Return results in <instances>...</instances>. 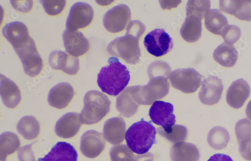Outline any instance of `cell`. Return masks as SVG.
Masks as SVG:
<instances>
[{
	"label": "cell",
	"instance_id": "6da1fadb",
	"mask_svg": "<svg viewBox=\"0 0 251 161\" xmlns=\"http://www.w3.org/2000/svg\"><path fill=\"white\" fill-rule=\"evenodd\" d=\"M108 64L101 69L98 75L97 83L102 92L116 96L128 85L130 74L127 67L116 57H110Z\"/></svg>",
	"mask_w": 251,
	"mask_h": 161
},
{
	"label": "cell",
	"instance_id": "7a4b0ae2",
	"mask_svg": "<svg viewBox=\"0 0 251 161\" xmlns=\"http://www.w3.org/2000/svg\"><path fill=\"white\" fill-rule=\"evenodd\" d=\"M157 131L151 122L144 118L133 124L126 134L128 147L138 155L148 153L156 142Z\"/></svg>",
	"mask_w": 251,
	"mask_h": 161
},
{
	"label": "cell",
	"instance_id": "3957f363",
	"mask_svg": "<svg viewBox=\"0 0 251 161\" xmlns=\"http://www.w3.org/2000/svg\"><path fill=\"white\" fill-rule=\"evenodd\" d=\"M84 107L81 112L83 124H96L110 112L111 103L108 97L103 93L92 90L86 93L83 99Z\"/></svg>",
	"mask_w": 251,
	"mask_h": 161
},
{
	"label": "cell",
	"instance_id": "277c9868",
	"mask_svg": "<svg viewBox=\"0 0 251 161\" xmlns=\"http://www.w3.org/2000/svg\"><path fill=\"white\" fill-rule=\"evenodd\" d=\"M150 78L148 85L129 87L131 95L139 106H150L169 93L170 84L168 78L153 77Z\"/></svg>",
	"mask_w": 251,
	"mask_h": 161
},
{
	"label": "cell",
	"instance_id": "5b68a950",
	"mask_svg": "<svg viewBox=\"0 0 251 161\" xmlns=\"http://www.w3.org/2000/svg\"><path fill=\"white\" fill-rule=\"evenodd\" d=\"M140 38L127 31L125 36L116 38L109 44L107 51L111 55L121 57L128 64L136 65L141 56L139 45Z\"/></svg>",
	"mask_w": 251,
	"mask_h": 161
},
{
	"label": "cell",
	"instance_id": "8992f818",
	"mask_svg": "<svg viewBox=\"0 0 251 161\" xmlns=\"http://www.w3.org/2000/svg\"><path fill=\"white\" fill-rule=\"evenodd\" d=\"M203 77L192 68L177 69L173 71L170 79L173 87L184 93L196 92L202 83Z\"/></svg>",
	"mask_w": 251,
	"mask_h": 161
},
{
	"label": "cell",
	"instance_id": "52a82bcc",
	"mask_svg": "<svg viewBox=\"0 0 251 161\" xmlns=\"http://www.w3.org/2000/svg\"><path fill=\"white\" fill-rule=\"evenodd\" d=\"M144 44L148 52L156 57L162 56L172 50L173 40L163 29H155L144 38Z\"/></svg>",
	"mask_w": 251,
	"mask_h": 161
},
{
	"label": "cell",
	"instance_id": "ba28073f",
	"mask_svg": "<svg viewBox=\"0 0 251 161\" xmlns=\"http://www.w3.org/2000/svg\"><path fill=\"white\" fill-rule=\"evenodd\" d=\"M131 20L130 8L120 4L109 10L104 14L103 24L104 28L112 33H117L125 30Z\"/></svg>",
	"mask_w": 251,
	"mask_h": 161
},
{
	"label": "cell",
	"instance_id": "9c48e42d",
	"mask_svg": "<svg viewBox=\"0 0 251 161\" xmlns=\"http://www.w3.org/2000/svg\"><path fill=\"white\" fill-rule=\"evenodd\" d=\"M94 16V10L89 4L83 2L75 3L71 7L67 20V30L74 32L89 27Z\"/></svg>",
	"mask_w": 251,
	"mask_h": 161
},
{
	"label": "cell",
	"instance_id": "30bf717a",
	"mask_svg": "<svg viewBox=\"0 0 251 161\" xmlns=\"http://www.w3.org/2000/svg\"><path fill=\"white\" fill-rule=\"evenodd\" d=\"M15 52L22 60L26 74L34 77L38 76L43 70V59L37 51L33 39L27 45Z\"/></svg>",
	"mask_w": 251,
	"mask_h": 161
},
{
	"label": "cell",
	"instance_id": "8fae6325",
	"mask_svg": "<svg viewBox=\"0 0 251 161\" xmlns=\"http://www.w3.org/2000/svg\"><path fill=\"white\" fill-rule=\"evenodd\" d=\"M223 90L222 80L218 77L210 76L203 80L199 97L202 104L213 106L220 102Z\"/></svg>",
	"mask_w": 251,
	"mask_h": 161
},
{
	"label": "cell",
	"instance_id": "7c38bea8",
	"mask_svg": "<svg viewBox=\"0 0 251 161\" xmlns=\"http://www.w3.org/2000/svg\"><path fill=\"white\" fill-rule=\"evenodd\" d=\"M106 140L102 134L90 130L83 134L80 139V151L85 157L94 159L100 156L106 147Z\"/></svg>",
	"mask_w": 251,
	"mask_h": 161
},
{
	"label": "cell",
	"instance_id": "4fadbf2b",
	"mask_svg": "<svg viewBox=\"0 0 251 161\" xmlns=\"http://www.w3.org/2000/svg\"><path fill=\"white\" fill-rule=\"evenodd\" d=\"M2 32L15 51L24 47L32 39L27 27L21 22H14L6 24Z\"/></svg>",
	"mask_w": 251,
	"mask_h": 161
},
{
	"label": "cell",
	"instance_id": "5bb4252c",
	"mask_svg": "<svg viewBox=\"0 0 251 161\" xmlns=\"http://www.w3.org/2000/svg\"><path fill=\"white\" fill-rule=\"evenodd\" d=\"M174 111L172 104L163 101H156L150 108L149 115L153 123L166 129L174 126L176 123Z\"/></svg>",
	"mask_w": 251,
	"mask_h": 161
},
{
	"label": "cell",
	"instance_id": "9a60e30c",
	"mask_svg": "<svg viewBox=\"0 0 251 161\" xmlns=\"http://www.w3.org/2000/svg\"><path fill=\"white\" fill-rule=\"evenodd\" d=\"M49 62L52 69L61 70L70 75L77 74L79 70V59L60 51H54L51 53Z\"/></svg>",
	"mask_w": 251,
	"mask_h": 161
},
{
	"label": "cell",
	"instance_id": "2e32d148",
	"mask_svg": "<svg viewBox=\"0 0 251 161\" xmlns=\"http://www.w3.org/2000/svg\"><path fill=\"white\" fill-rule=\"evenodd\" d=\"M64 46L70 55L78 57L87 54L90 50L89 40L81 32L65 30L62 34Z\"/></svg>",
	"mask_w": 251,
	"mask_h": 161
},
{
	"label": "cell",
	"instance_id": "e0dca14e",
	"mask_svg": "<svg viewBox=\"0 0 251 161\" xmlns=\"http://www.w3.org/2000/svg\"><path fill=\"white\" fill-rule=\"evenodd\" d=\"M83 124L80 114L69 112L62 116L56 123L55 131L63 138H70L77 134Z\"/></svg>",
	"mask_w": 251,
	"mask_h": 161
},
{
	"label": "cell",
	"instance_id": "ac0fdd59",
	"mask_svg": "<svg viewBox=\"0 0 251 161\" xmlns=\"http://www.w3.org/2000/svg\"><path fill=\"white\" fill-rule=\"evenodd\" d=\"M74 95L75 91L71 84L66 82L60 83L50 90L48 102L53 107L64 109L72 102Z\"/></svg>",
	"mask_w": 251,
	"mask_h": 161
},
{
	"label": "cell",
	"instance_id": "d6986e66",
	"mask_svg": "<svg viewBox=\"0 0 251 161\" xmlns=\"http://www.w3.org/2000/svg\"><path fill=\"white\" fill-rule=\"evenodd\" d=\"M250 93L251 88L247 82L243 79H238L232 83L227 91V104L233 108L239 109L244 106Z\"/></svg>",
	"mask_w": 251,
	"mask_h": 161
},
{
	"label": "cell",
	"instance_id": "ffe728a7",
	"mask_svg": "<svg viewBox=\"0 0 251 161\" xmlns=\"http://www.w3.org/2000/svg\"><path fill=\"white\" fill-rule=\"evenodd\" d=\"M220 9L242 21H251V0H221Z\"/></svg>",
	"mask_w": 251,
	"mask_h": 161
},
{
	"label": "cell",
	"instance_id": "44dd1931",
	"mask_svg": "<svg viewBox=\"0 0 251 161\" xmlns=\"http://www.w3.org/2000/svg\"><path fill=\"white\" fill-rule=\"evenodd\" d=\"M235 133L241 155L245 160L251 161V122L247 118L238 121Z\"/></svg>",
	"mask_w": 251,
	"mask_h": 161
},
{
	"label": "cell",
	"instance_id": "7402d4cb",
	"mask_svg": "<svg viewBox=\"0 0 251 161\" xmlns=\"http://www.w3.org/2000/svg\"><path fill=\"white\" fill-rule=\"evenodd\" d=\"M0 94L5 106L11 109L16 108L22 99L19 87L3 75L0 77Z\"/></svg>",
	"mask_w": 251,
	"mask_h": 161
},
{
	"label": "cell",
	"instance_id": "603a6c76",
	"mask_svg": "<svg viewBox=\"0 0 251 161\" xmlns=\"http://www.w3.org/2000/svg\"><path fill=\"white\" fill-rule=\"evenodd\" d=\"M126 132V125L121 117H113L106 121L103 127L104 138L110 144L116 145L123 142Z\"/></svg>",
	"mask_w": 251,
	"mask_h": 161
},
{
	"label": "cell",
	"instance_id": "cb8c5ba5",
	"mask_svg": "<svg viewBox=\"0 0 251 161\" xmlns=\"http://www.w3.org/2000/svg\"><path fill=\"white\" fill-rule=\"evenodd\" d=\"M78 154L71 144L65 142L57 143L50 151L38 161H77Z\"/></svg>",
	"mask_w": 251,
	"mask_h": 161
},
{
	"label": "cell",
	"instance_id": "d4e9b609",
	"mask_svg": "<svg viewBox=\"0 0 251 161\" xmlns=\"http://www.w3.org/2000/svg\"><path fill=\"white\" fill-rule=\"evenodd\" d=\"M170 157L172 161H199L200 154L195 145L181 142L172 147Z\"/></svg>",
	"mask_w": 251,
	"mask_h": 161
},
{
	"label": "cell",
	"instance_id": "484cf974",
	"mask_svg": "<svg viewBox=\"0 0 251 161\" xmlns=\"http://www.w3.org/2000/svg\"><path fill=\"white\" fill-rule=\"evenodd\" d=\"M204 18L206 29L216 35L222 36L229 26L226 17L217 9H210Z\"/></svg>",
	"mask_w": 251,
	"mask_h": 161
},
{
	"label": "cell",
	"instance_id": "4316f807",
	"mask_svg": "<svg viewBox=\"0 0 251 161\" xmlns=\"http://www.w3.org/2000/svg\"><path fill=\"white\" fill-rule=\"evenodd\" d=\"M201 20L195 16L186 17L180 29V34L185 41L197 42L201 37Z\"/></svg>",
	"mask_w": 251,
	"mask_h": 161
},
{
	"label": "cell",
	"instance_id": "83f0119b",
	"mask_svg": "<svg viewBox=\"0 0 251 161\" xmlns=\"http://www.w3.org/2000/svg\"><path fill=\"white\" fill-rule=\"evenodd\" d=\"M213 57L215 61L221 66L231 68L236 64L238 52L233 46L223 43L215 50Z\"/></svg>",
	"mask_w": 251,
	"mask_h": 161
},
{
	"label": "cell",
	"instance_id": "f1b7e54d",
	"mask_svg": "<svg viewBox=\"0 0 251 161\" xmlns=\"http://www.w3.org/2000/svg\"><path fill=\"white\" fill-rule=\"evenodd\" d=\"M139 106L131 95L129 87L125 89L117 98V109L126 117L134 115Z\"/></svg>",
	"mask_w": 251,
	"mask_h": 161
},
{
	"label": "cell",
	"instance_id": "f546056e",
	"mask_svg": "<svg viewBox=\"0 0 251 161\" xmlns=\"http://www.w3.org/2000/svg\"><path fill=\"white\" fill-rule=\"evenodd\" d=\"M20 140L18 136L12 132H6L0 136V156L1 161H6L7 157L20 149Z\"/></svg>",
	"mask_w": 251,
	"mask_h": 161
},
{
	"label": "cell",
	"instance_id": "4dcf8cb0",
	"mask_svg": "<svg viewBox=\"0 0 251 161\" xmlns=\"http://www.w3.org/2000/svg\"><path fill=\"white\" fill-rule=\"evenodd\" d=\"M17 130L19 134L26 139L32 140L39 135L40 126L38 120L34 116H25L20 120Z\"/></svg>",
	"mask_w": 251,
	"mask_h": 161
},
{
	"label": "cell",
	"instance_id": "1f68e13d",
	"mask_svg": "<svg viewBox=\"0 0 251 161\" xmlns=\"http://www.w3.org/2000/svg\"><path fill=\"white\" fill-rule=\"evenodd\" d=\"M230 135L224 128L216 127L208 133L207 140L208 144L216 150L225 148L229 141Z\"/></svg>",
	"mask_w": 251,
	"mask_h": 161
},
{
	"label": "cell",
	"instance_id": "d6a6232c",
	"mask_svg": "<svg viewBox=\"0 0 251 161\" xmlns=\"http://www.w3.org/2000/svg\"><path fill=\"white\" fill-rule=\"evenodd\" d=\"M157 131L159 134L174 143L183 142L187 136L186 128L180 125H174L166 129L158 128Z\"/></svg>",
	"mask_w": 251,
	"mask_h": 161
},
{
	"label": "cell",
	"instance_id": "836d02e7",
	"mask_svg": "<svg viewBox=\"0 0 251 161\" xmlns=\"http://www.w3.org/2000/svg\"><path fill=\"white\" fill-rule=\"evenodd\" d=\"M211 2L203 0H191L188 1L186 6V16H195L200 20L205 17L207 12L210 10Z\"/></svg>",
	"mask_w": 251,
	"mask_h": 161
},
{
	"label": "cell",
	"instance_id": "e575fe53",
	"mask_svg": "<svg viewBox=\"0 0 251 161\" xmlns=\"http://www.w3.org/2000/svg\"><path fill=\"white\" fill-rule=\"evenodd\" d=\"M111 161H135L136 155L126 145L113 147L110 152Z\"/></svg>",
	"mask_w": 251,
	"mask_h": 161
},
{
	"label": "cell",
	"instance_id": "d590c367",
	"mask_svg": "<svg viewBox=\"0 0 251 161\" xmlns=\"http://www.w3.org/2000/svg\"><path fill=\"white\" fill-rule=\"evenodd\" d=\"M171 71L172 69L168 64L160 60H157L150 66L148 75L150 78L164 77L169 78Z\"/></svg>",
	"mask_w": 251,
	"mask_h": 161
},
{
	"label": "cell",
	"instance_id": "8d00e7d4",
	"mask_svg": "<svg viewBox=\"0 0 251 161\" xmlns=\"http://www.w3.org/2000/svg\"><path fill=\"white\" fill-rule=\"evenodd\" d=\"M41 2L46 12L52 16L60 14L64 11L67 4V1L65 0H57V1L42 0Z\"/></svg>",
	"mask_w": 251,
	"mask_h": 161
},
{
	"label": "cell",
	"instance_id": "74e56055",
	"mask_svg": "<svg viewBox=\"0 0 251 161\" xmlns=\"http://www.w3.org/2000/svg\"><path fill=\"white\" fill-rule=\"evenodd\" d=\"M241 36L240 28L235 26H228L222 36L225 44L232 46L236 43Z\"/></svg>",
	"mask_w": 251,
	"mask_h": 161
},
{
	"label": "cell",
	"instance_id": "f35d334b",
	"mask_svg": "<svg viewBox=\"0 0 251 161\" xmlns=\"http://www.w3.org/2000/svg\"><path fill=\"white\" fill-rule=\"evenodd\" d=\"M33 144L34 143L22 147L19 150L18 158L19 161H37L32 150Z\"/></svg>",
	"mask_w": 251,
	"mask_h": 161
},
{
	"label": "cell",
	"instance_id": "ab89813d",
	"mask_svg": "<svg viewBox=\"0 0 251 161\" xmlns=\"http://www.w3.org/2000/svg\"><path fill=\"white\" fill-rule=\"evenodd\" d=\"M15 9L22 13H27L31 10L33 2L32 1H10Z\"/></svg>",
	"mask_w": 251,
	"mask_h": 161
},
{
	"label": "cell",
	"instance_id": "60d3db41",
	"mask_svg": "<svg viewBox=\"0 0 251 161\" xmlns=\"http://www.w3.org/2000/svg\"><path fill=\"white\" fill-rule=\"evenodd\" d=\"M207 161H234L229 156L223 154H216Z\"/></svg>",
	"mask_w": 251,
	"mask_h": 161
},
{
	"label": "cell",
	"instance_id": "b9f144b4",
	"mask_svg": "<svg viewBox=\"0 0 251 161\" xmlns=\"http://www.w3.org/2000/svg\"><path fill=\"white\" fill-rule=\"evenodd\" d=\"M161 7L163 9H171L174 7H176L181 1H159Z\"/></svg>",
	"mask_w": 251,
	"mask_h": 161
},
{
	"label": "cell",
	"instance_id": "7bdbcfd3",
	"mask_svg": "<svg viewBox=\"0 0 251 161\" xmlns=\"http://www.w3.org/2000/svg\"><path fill=\"white\" fill-rule=\"evenodd\" d=\"M246 114L247 118L251 120V100L248 103L246 110Z\"/></svg>",
	"mask_w": 251,
	"mask_h": 161
}]
</instances>
